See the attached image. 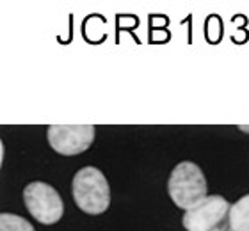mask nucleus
Wrapping results in <instances>:
<instances>
[{
  "label": "nucleus",
  "instance_id": "obj_1",
  "mask_svg": "<svg viewBox=\"0 0 249 231\" xmlns=\"http://www.w3.org/2000/svg\"><path fill=\"white\" fill-rule=\"evenodd\" d=\"M73 199L82 212L100 215L110 206V189L104 173L96 167H82L73 178Z\"/></svg>",
  "mask_w": 249,
  "mask_h": 231
},
{
  "label": "nucleus",
  "instance_id": "obj_2",
  "mask_svg": "<svg viewBox=\"0 0 249 231\" xmlns=\"http://www.w3.org/2000/svg\"><path fill=\"white\" fill-rule=\"evenodd\" d=\"M167 192L180 210H191L207 197V180L194 162H180L173 169Z\"/></svg>",
  "mask_w": 249,
  "mask_h": 231
},
{
  "label": "nucleus",
  "instance_id": "obj_3",
  "mask_svg": "<svg viewBox=\"0 0 249 231\" xmlns=\"http://www.w3.org/2000/svg\"><path fill=\"white\" fill-rule=\"evenodd\" d=\"M231 205L223 195H207L185 212L182 222L187 231H233L230 222Z\"/></svg>",
  "mask_w": 249,
  "mask_h": 231
},
{
  "label": "nucleus",
  "instance_id": "obj_6",
  "mask_svg": "<svg viewBox=\"0 0 249 231\" xmlns=\"http://www.w3.org/2000/svg\"><path fill=\"white\" fill-rule=\"evenodd\" d=\"M230 222L233 231H249V194L231 205Z\"/></svg>",
  "mask_w": 249,
  "mask_h": 231
},
{
  "label": "nucleus",
  "instance_id": "obj_4",
  "mask_svg": "<svg viewBox=\"0 0 249 231\" xmlns=\"http://www.w3.org/2000/svg\"><path fill=\"white\" fill-rule=\"evenodd\" d=\"M23 201L31 215L41 224H55L64 213V205L59 192L43 181H32L23 189Z\"/></svg>",
  "mask_w": 249,
  "mask_h": 231
},
{
  "label": "nucleus",
  "instance_id": "obj_5",
  "mask_svg": "<svg viewBox=\"0 0 249 231\" xmlns=\"http://www.w3.org/2000/svg\"><path fill=\"white\" fill-rule=\"evenodd\" d=\"M48 144L59 155H80L94 141V128L91 124H53L48 126Z\"/></svg>",
  "mask_w": 249,
  "mask_h": 231
},
{
  "label": "nucleus",
  "instance_id": "obj_7",
  "mask_svg": "<svg viewBox=\"0 0 249 231\" xmlns=\"http://www.w3.org/2000/svg\"><path fill=\"white\" fill-rule=\"evenodd\" d=\"M0 231H36L29 221L15 213H2L0 215Z\"/></svg>",
  "mask_w": 249,
  "mask_h": 231
}]
</instances>
